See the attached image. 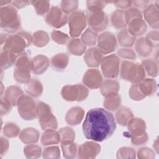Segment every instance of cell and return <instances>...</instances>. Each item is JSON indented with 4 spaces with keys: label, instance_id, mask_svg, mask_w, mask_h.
Returning a JSON list of instances; mask_svg holds the SVG:
<instances>
[{
    "label": "cell",
    "instance_id": "cell-45",
    "mask_svg": "<svg viewBox=\"0 0 159 159\" xmlns=\"http://www.w3.org/2000/svg\"><path fill=\"white\" fill-rule=\"evenodd\" d=\"M50 36L54 42L61 45L66 43L70 40V37L67 34L58 30H53Z\"/></svg>",
    "mask_w": 159,
    "mask_h": 159
},
{
    "label": "cell",
    "instance_id": "cell-6",
    "mask_svg": "<svg viewBox=\"0 0 159 159\" xmlns=\"http://www.w3.org/2000/svg\"><path fill=\"white\" fill-rule=\"evenodd\" d=\"M14 77L16 81L26 84L30 80V71L32 70V61L28 55L24 53L19 55L15 63Z\"/></svg>",
    "mask_w": 159,
    "mask_h": 159
},
{
    "label": "cell",
    "instance_id": "cell-37",
    "mask_svg": "<svg viewBox=\"0 0 159 159\" xmlns=\"http://www.w3.org/2000/svg\"><path fill=\"white\" fill-rule=\"evenodd\" d=\"M33 43L34 45L42 47L45 46L49 42V37L48 34L43 30H38L33 34Z\"/></svg>",
    "mask_w": 159,
    "mask_h": 159
},
{
    "label": "cell",
    "instance_id": "cell-44",
    "mask_svg": "<svg viewBox=\"0 0 159 159\" xmlns=\"http://www.w3.org/2000/svg\"><path fill=\"white\" fill-rule=\"evenodd\" d=\"M138 17L142 18V14L140 11L136 7L129 8L124 12V19L127 25L131 20Z\"/></svg>",
    "mask_w": 159,
    "mask_h": 159
},
{
    "label": "cell",
    "instance_id": "cell-32",
    "mask_svg": "<svg viewBox=\"0 0 159 159\" xmlns=\"http://www.w3.org/2000/svg\"><path fill=\"white\" fill-rule=\"evenodd\" d=\"M50 63L53 68L57 70H63L68 65V56L63 53L57 54L51 58Z\"/></svg>",
    "mask_w": 159,
    "mask_h": 159
},
{
    "label": "cell",
    "instance_id": "cell-28",
    "mask_svg": "<svg viewBox=\"0 0 159 159\" xmlns=\"http://www.w3.org/2000/svg\"><path fill=\"white\" fill-rule=\"evenodd\" d=\"M117 40L119 43L125 47H132L135 41L136 37L132 36L128 31L127 29H122L117 34Z\"/></svg>",
    "mask_w": 159,
    "mask_h": 159
},
{
    "label": "cell",
    "instance_id": "cell-3",
    "mask_svg": "<svg viewBox=\"0 0 159 159\" xmlns=\"http://www.w3.org/2000/svg\"><path fill=\"white\" fill-rule=\"evenodd\" d=\"M1 27L8 33L17 31L21 26L20 18L17 11L12 5H7L1 7Z\"/></svg>",
    "mask_w": 159,
    "mask_h": 159
},
{
    "label": "cell",
    "instance_id": "cell-54",
    "mask_svg": "<svg viewBox=\"0 0 159 159\" xmlns=\"http://www.w3.org/2000/svg\"><path fill=\"white\" fill-rule=\"evenodd\" d=\"M148 140V135L145 132L144 134L137 137H132L131 138V142L134 145H140L145 143Z\"/></svg>",
    "mask_w": 159,
    "mask_h": 159
},
{
    "label": "cell",
    "instance_id": "cell-13",
    "mask_svg": "<svg viewBox=\"0 0 159 159\" xmlns=\"http://www.w3.org/2000/svg\"><path fill=\"white\" fill-rule=\"evenodd\" d=\"M68 16L58 6H52L46 14V22L55 28H60L68 22Z\"/></svg>",
    "mask_w": 159,
    "mask_h": 159
},
{
    "label": "cell",
    "instance_id": "cell-49",
    "mask_svg": "<svg viewBox=\"0 0 159 159\" xmlns=\"http://www.w3.org/2000/svg\"><path fill=\"white\" fill-rule=\"evenodd\" d=\"M60 154V150L57 146L45 148L43 151L44 158H59Z\"/></svg>",
    "mask_w": 159,
    "mask_h": 159
},
{
    "label": "cell",
    "instance_id": "cell-48",
    "mask_svg": "<svg viewBox=\"0 0 159 159\" xmlns=\"http://www.w3.org/2000/svg\"><path fill=\"white\" fill-rule=\"evenodd\" d=\"M117 53L119 57L125 58V59H130V60H135L136 58V55L134 50L127 48H120L117 50Z\"/></svg>",
    "mask_w": 159,
    "mask_h": 159
},
{
    "label": "cell",
    "instance_id": "cell-11",
    "mask_svg": "<svg viewBox=\"0 0 159 159\" xmlns=\"http://www.w3.org/2000/svg\"><path fill=\"white\" fill-rule=\"evenodd\" d=\"M120 59L117 55L111 54L102 58L101 67L103 75L106 78H117L119 73Z\"/></svg>",
    "mask_w": 159,
    "mask_h": 159
},
{
    "label": "cell",
    "instance_id": "cell-56",
    "mask_svg": "<svg viewBox=\"0 0 159 159\" xmlns=\"http://www.w3.org/2000/svg\"><path fill=\"white\" fill-rule=\"evenodd\" d=\"M132 4L136 7V8H145L150 4V1L148 0H139L133 1Z\"/></svg>",
    "mask_w": 159,
    "mask_h": 159
},
{
    "label": "cell",
    "instance_id": "cell-9",
    "mask_svg": "<svg viewBox=\"0 0 159 159\" xmlns=\"http://www.w3.org/2000/svg\"><path fill=\"white\" fill-rule=\"evenodd\" d=\"M88 88L82 84L66 85L63 87L61 94L63 98L68 101H81L88 95Z\"/></svg>",
    "mask_w": 159,
    "mask_h": 159
},
{
    "label": "cell",
    "instance_id": "cell-58",
    "mask_svg": "<svg viewBox=\"0 0 159 159\" xmlns=\"http://www.w3.org/2000/svg\"><path fill=\"white\" fill-rule=\"evenodd\" d=\"M30 3V1H14L12 2V5L16 8L20 9L25 6H27Z\"/></svg>",
    "mask_w": 159,
    "mask_h": 159
},
{
    "label": "cell",
    "instance_id": "cell-27",
    "mask_svg": "<svg viewBox=\"0 0 159 159\" xmlns=\"http://www.w3.org/2000/svg\"><path fill=\"white\" fill-rule=\"evenodd\" d=\"M26 93L33 97L40 96L43 92L42 83L37 79H30V80L24 86Z\"/></svg>",
    "mask_w": 159,
    "mask_h": 159
},
{
    "label": "cell",
    "instance_id": "cell-34",
    "mask_svg": "<svg viewBox=\"0 0 159 159\" xmlns=\"http://www.w3.org/2000/svg\"><path fill=\"white\" fill-rule=\"evenodd\" d=\"M111 20L112 26L117 29L126 28L127 24L124 19V11L122 10L117 9L113 12Z\"/></svg>",
    "mask_w": 159,
    "mask_h": 159
},
{
    "label": "cell",
    "instance_id": "cell-57",
    "mask_svg": "<svg viewBox=\"0 0 159 159\" xmlns=\"http://www.w3.org/2000/svg\"><path fill=\"white\" fill-rule=\"evenodd\" d=\"M142 154H145L147 155V158H153L155 157L154 152L148 148H142L138 151V155H142Z\"/></svg>",
    "mask_w": 159,
    "mask_h": 159
},
{
    "label": "cell",
    "instance_id": "cell-43",
    "mask_svg": "<svg viewBox=\"0 0 159 159\" xmlns=\"http://www.w3.org/2000/svg\"><path fill=\"white\" fill-rule=\"evenodd\" d=\"M41 147L37 145L30 144L24 148V153L27 158H38L41 154Z\"/></svg>",
    "mask_w": 159,
    "mask_h": 159
},
{
    "label": "cell",
    "instance_id": "cell-14",
    "mask_svg": "<svg viewBox=\"0 0 159 159\" xmlns=\"http://www.w3.org/2000/svg\"><path fill=\"white\" fill-rule=\"evenodd\" d=\"M83 83L91 89L99 88L102 83V78L101 72L98 69L88 70L83 78Z\"/></svg>",
    "mask_w": 159,
    "mask_h": 159
},
{
    "label": "cell",
    "instance_id": "cell-26",
    "mask_svg": "<svg viewBox=\"0 0 159 159\" xmlns=\"http://www.w3.org/2000/svg\"><path fill=\"white\" fill-rule=\"evenodd\" d=\"M19 138L24 143L32 144L38 142L39 132L35 129L27 128L21 131Z\"/></svg>",
    "mask_w": 159,
    "mask_h": 159
},
{
    "label": "cell",
    "instance_id": "cell-16",
    "mask_svg": "<svg viewBox=\"0 0 159 159\" xmlns=\"http://www.w3.org/2000/svg\"><path fill=\"white\" fill-rule=\"evenodd\" d=\"M100 145L93 142H87L80 146L78 157L82 158H93L100 152Z\"/></svg>",
    "mask_w": 159,
    "mask_h": 159
},
{
    "label": "cell",
    "instance_id": "cell-51",
    "mask_svg": "<svg viewBox=\"0 0 159 159\" xmlns=\"http://www.w3.org/2000/svg\"><path fill=\"white\" fill-rule=\"evenodd\" d=\"M108 3H112L109 1H87V9H102Z\"/></svg>",
    "mask_w": 159,
    "mask_h": 159
},
{
    "label": "cell",
    "instance_id": "cell-10",
    "mask_svg": "<svg viewBox=\"0 0 159 159\" xmlns=\"http://www.w3.org/2000/svg\"><path fill=\"white\" fill-rule=\"evenodd\" d=\"M68 24L70 36L73 38L78 37L86 26L85 13L81 10L73 12L69 17Z\"/></svg>",
    "mask_w": 159,
    "mask_h": 159
},
{
    "label": "cell",
    "instance_id": "cell-23",
    "mask_svg": "<svg viewBox=\"0 0 159 159\" xmlns=\"http://www.w3.org/2000/svg\"><path fill=\"white\" fill-rule=\"evenodd\" d=\"M153 48V47L150 45L145 37H140L135 42V51L141 57H147L149 56L152 53Z\"/></svg>",
    "mask_w": 159,
    "mask_h": 159
},
{
    "label": "cell",
    "instance_id": "cell-25",
    "mask_svg": "<svg viewBox=\"0 0 159 159\" xmlns=\"http://www.w3.org/2000/svg\"><path fill=\"white\" fill-rule=\"evenodd\" d=\"M60 142L59 132L53 129H48L45 130L41 137V143L43 145L57 144Z\"/></svg>",
    "mask_w": 159,
    "mask_h": 159
},
{
    "label": "cell",
    "instance_id": "cell-60",
    "mask_svg": "<svg viewBox=\"0 0 159 159\" xmlns=\"http://www.w3.org/2000/svg\"><path fill=\"white\" fill-rule=\"evenodd\" d=\"M12 1H3V0H1L0 1V4H1V7H3L4 6H5V5L7 6L8 4L12 3Z\"/></svg>",
    "mask_w": 159,
    "mask_h": 159
},
{
    "label": "cell",
    "instance_id": "cell-2",
    "mask_svg": "<svg viewBox=\"0 0 159 159\" xmlns=\"http://www.w3.org/2000/svg\"><path fill=\"white\" fill-rule=\"evenodd\" d=\"M33 41L30 34L21 31L16 34L8 36L3 46L4 50H7L17 56L24 53V49L29 47Z\"/></svg>",
    "mask_w": 159,
    "mask_h": 159
},
{
    "label": "cell",
    "instance_id": "cell-30",
    "mask_svg": "<svg viewBox=\"0 0 159 159\" xmlns=\"http://www.w3.org/2000/svg\"><path fill=\"white\" fill-rule=\"evenodd\" d=\"M133 117L134 115L131 110L126 107H122L119 109L116 114V119L117 122L122 126L127 125Z\"/></svg>",
    "mask_w": 159,
    "mask_h": 159
},
{
    "label": "cell",
    "instance_id": "cell-46",
    "mask_svg": "<svg viewBox=\"0 0 159 159\" xmlns=\"http://www.w3.org/2000/svg\"><path fill=\"white\" fill-rule=\"evenodd\" d=\"M19 127L14 123H7L6 124L3 129V132L4 135L8 137H14L17 136L19 133Z\"/></svg>",
    "mask_w": 159,
    "mask_h": 159
},
{
    "label": "cell",
    "instance_id": "cell-40",
    "mask_svg": "<svg viewBox=\"0 0 159 159\" xmlns=\"http://www.w3.org/2000/svg\"><path fill=\"white\" fill-rule=\"evenodd\" d=\"M30 3L34 7L38 15L47 14L50 10V2L48 1H32Z\"/></svg>",
    "mask_w": 159,
    "mask_h": 159
},
{
    "label": "cell",
    "instance_id": "cell-12",
    "mask_svg": "<svg viewBox=\"0 0 159 159\" xmlns=\"http://www.w3.org/2000/svg\"><path fill=\"white\" fill-rule=\"evenodd\" d=\"M98 48L102 54H108L113 52L117 48L116 38L113 34L104 32L101 34L97 39Z\"/></svg>",
    "mask_w": 159,
    "mask_h": 159
},
{
    "label": "cell",
    "instance_id": "cell-52",
    "mask_svg": "<svg viewBox=\"0 0 159 159\" xmlns=\"http://www.w3.org/2000/svg\"><path fill=\"white\" fill-rule=\"evenodd\" d=\"M12 104L6 98H2L1 99V114L6 115L9 113L12 107Z\"/></svg>",
    "mask_w": 159,
    "mask_h": 159
},
{
    "label": "cell",
    "instance_id": "cell-4",
    "mask_svg": "<svg viewBox=\"0 0 159 159\" xmlns=\"http://www.w3.org/2000/svg\"><path fill=\"white\" fill-rule=\"evenodd\" d=\"M145 72L142 65L131 61L124 60L121 63L120 76L126 81L138 83L143 80Z\"/></svg>",
    "mask_w": 159,
    "mask_h": 159
},
{
    "label": "cell",
    "instance_id": "cell-38",
    "mask_svg": "<svg viewBox=\"0 0 159 159\" xmlns=\"http://www.w3.org/2000/svg\"><path fill=\"white\" fill-rule=\"evenodd\" d=\"M98 39L97 32H94L90 28L87 29L82 34L81 40L82 42L88 46H93L96 43Z\"/></svg>",
    "mask_w": 159,
    "mask_h": 159
},
{
    "label": "cell",
    "instance_id": "cell-53",
    "mask_svg": "<svg viewBox=\"0 0 159 159\" xmlns=\"http://www.w3.org/2000/svg\"><path fill=\"white\" fill-rule=\"evenodd\" d=\"M117 154H120V155L122 154H125L124 155L123 158H135V150L132 148L124 147L119 150ZM117 156V157H119Z\"/></svg>",
    "mask_w": 159,
    "mask_h": 159
},
{
    "label": "cell",
    "instance_id": "cell-19",
    "mask_svg": "<svg viewBox=\"0 0 159 159\" xmlns=\"http://www.w3.org/2000/svg\"><path fill=\"white\" fill-rule=\"evenodd\" d=\"M129 137H137L145 133L146 125L143 120L140 118H132L128 123Z\"/></svg>",
    "mask_w": 159,
    "mask_h": 159
},
{
    "label": "cell",
    "instance_id": "cell-17",
    "mask_svg": "<svg viewBox=\"0 0 159 159\" xmlns=\"http://www.w3.org/2000/svg\"><path fill=\"white\" fill-rule=\"evenodd\" d=\"M128 31L134 37L143 35L147 30V25L143 18H135L128 24Z\"/></svg>",
    "mask_w": 159,
    "mask_h": 159
},
{
    "label": "cell",
    "instance_id": "cell-24",
    "mask_svg": "<svg viewBox=\"0 0 159 159\" xmlns=\"http://www.w3.org/2000/svg\"><path fill=\"white\" fill-rule=\"evenodd\" d=\"M120 97L117 92H111L105 96L104 106L109 111H114L120 104Z\"/></svg>",
    "mask_w": 159,
    "mask_h": 159
},
{
    "label": "cell",
    "instance_id": "cell-21",
    "mask_svg": "<svg viewBox=\"0 0 159 159\" xmlns=\"http://www.w3.org/2000/svg\"><path fill=\"white\" fill-rule=\"evenodd\" d=\"M84 114V110L80 107H74L71 108L66 113L65 120L71 125H76L83 120Z\"/></svg>",
    "mask_w": 159,
    "mask_h": 159
},
{
    "label": "cell",
    "instance_id": "cell-55",
    "mask_svg": "<svg viewBox=\"0 0 159 159\" xmlns=\"http://www.w3.org/2000/svg\"><path fill=\"white\" fill-rule=\"evenodd\" d=\"M112 3L115 5L116 7L121 9H128L132 6V1H112Z\"/></svg>",
    "mask_w": 159,
    "mask_h": 159
},
{
    "label": "cell",
    "instance_id": "cell-29",
    "mask_svg": "<svg viewBox=\"0 0 159 159\" xmlns=\"http://www.w3.org/2000/svg\"><path fill=\"white\" fill-rule=\"evenodd\" d=\"M17 56L7 50L2 49L1 53V68L2 70L8 68L15 64Z\"/></svg>",
    "mask_w": 159,
    "mask_h": 159
},
{
    "label": "cell",
    "instance_id": "cell-15",
    "mask_svg": "<svg viewBox=\"0 0 159 159\" xmlns=\"http://www.w3.org/2000/svg\"><path fill=\"white\" fill-rule=\"evenodd\" d=\"M143 17L149 24L153 28L158 30L159 25V8L155 4H150L146 7L143 11Z\"/></svg>",
    "mask_w": 159,
    "mask_h": 159
},
{
    "label": "cell",
    "instance_id": "cell-1",
    "mask_svg": "<svg viewBox=\"0 0 159 159\" xmlns=\"http://www.w3.org/2000/svg\"><path fill=\"white\" fill-rule=\"evenodd\" d=\"M116 128L114 117L102 108L90 109L83 124V131L85 137L96 142H102L110 138Z\"/></svg>",
    "mask_w": 159,
    "mask_h": 159
},
{
    "label": "cell",
    "instance_id": "cell-35",
    "mask_svg": "<svg viewBox=\"0 0 159 159\" xmlns=\"http://www.w3.org/2000/svg\"><path fill=\"white\" fill-rule=\"evenodd\" d=\"M119 83L113 80H106L103 81L100 86V91L101 94L105 96L107 94L111 92H118L119 90Z\"/></svg>",
    "mask_w": 159,
    "mask_h": 159
},
{
    "label": "cell",
    "instance_id": "cell-22",
    "mask_svg": "<svg viewBox=\"0 0 159 159\" xmlns=\"http://www.w3.org/2000/svg\"><path fill=\"white\" fill-rule=\"evenodd\" d=\"M137 84L140 93L145 97L152 96L157 89L156 81L152 78L143 79Z\"/></svg>",
    "mask_w": 159,
    "mask_h": 159
},
{
    "label": "cell",
    "instance_id": "cell-41",
    "mask_svg": "<svg viewBox=\"0 0 159 159\" xmlns=\"http://www.w3.org/2000/svg\"><path fill=\"white\" fill-rule=\"evenodd\" d=\"M78 6V1L76 0H64L61 2V9L66 14L76 11Z\"/></svg>",
    "mask_w": 159,
    "mask_h": 159
},
{
    "label": "cell",
    "instance_id": "cell-59",
    "mask_svg": "<svg viewBox=\"0 0 159 159\" xmlns=\"http://www.w3.org/2000/svg\"><path fill=\"white\" fill-rule=\"evenodd\" d=\"M9 147V142L6 139H4V137H1V153L2 154V153L5 151H7Z\"/></svg>",
    "mask_w": 159,
    "mask_h": 159
},
{
    "label": "cell",
    "instance_id": "cell-7",
    "mask_svg": "<svg viewBox=\"0 0 159 159\" xmlns=\"http://www.w3.org/2000/svg\"><path fill=\"white\" fill-rule=\"evenodd\" d=\"M37 116L39 117L41 128L45 130L48 129H56L57 120L51 112L50 107L43 102H39L37 105Z\"/></svg>",
    "mask_w": 159,
    "mask_h": 159
},
{
    "label": "cell",
    "instance_id": "cell-39",
    "mask_svg": "<svg viewBox=\"0 0 159 159\" xmlns=\"http://www.w3.org/2000/svg\"><path fill=\"white\" fill-rule=\"evenodd\" d=\"M142 65L144 68L145 72L151 77H155L158 74L157 63L152 59H146L142 61Z\"/></svg>",
    "mask_w": 159,
    "mask_h": 159
},
{
    "label": "cell",
    "instance_id": "cell-33",
    "mask_svg": "<svg viewBox=\"0 0 159 159\" xmlns=\"http://www.w3.org/2000/svg\"><path fill=\"white\" fill-rule=\"evenodd\" d=\"M24 94L22 90L17 86H9L4 94V98L7 99L14 106L17 104L18 99Z\"/></svg>",
    "mask_w": 159,
    "mask_h": 159
},
{
    "label": "cell",
    "instance_id": "cell-8",
    "mask_svg": "<svg viewBox=\"0 0 159 159\" xmlns=\"http://www.w3.org/2000/svg\"><path fill=\"white\" fill-rule=\"evenodd\" d=\"M19 115L25 120H32L37 116V106L35 101L27 94H22L17 102Z\"/></svg>",
    "mask_w": 159,
    "mask_h": 159
},
{
    "label": "cell",
    "instance_id": "cell-20",
    "mask_svg": "<svg viewBox=\"0 0 159 159\" xmlns=\"http://www.w3.org/2000/svg\"><path fill=\"white\" fill-rule=\"evenodd\" d=\"M33 73L35 75L43 73L49 66L48 58L43 55H38L32 60Z\"/></svg>",
    "mask_w": 159,
    "mask_h": 159
},
{
    "label": "cell",
    "instance_id": "cell-36",
    "mask_svg": "<svg viewBox=\"0 0 159 159\" xmlns=\"http://www.w3.org/2000/svg\"><path fill=\"white\" fill-rule=\"evenodd\" d=\"M61 147L63 150V156L66 158H74L77 154L78 148L76 143L73 141H65L61 142Z\"/></svg>",
    "mask_w": 159,
    "mask_h": 159
},
{
    "label": "cell",
    "instance_id": "cell-47",
    "mask_svg": "<svg viewBox=\"0 0 159 159\" xmlns=\"http://www.w3.org/2000/svg\"><path fill=\"white\" fill-rule=\"evenodd\" d=\"M129 96L131 99L135 101H140L145 97L140 93L137 83L133 84L129 89Z\"/></svg>",
    "mask_w": 159,
    "mask_h": 159
},
{
    "label": "cell",
    "instance_id": "cell-50",
    "mask_svg": "<svg viewBox=\"0 0 159 159\" xmlns=\"http://www.w3.org/2000/svg\"><path fill=\"white\" fill-rule=\"evenodd\" d=\"M158 30H153L150 31L147 35L145 39L148 40V42L150 43V45L153 47V48L158 47Z\"/></svg>",
    "mask_w": 159,
    "mask_h": 159
},
{
    "label": "cell",
    "instance_id": "cell-18",
    "mask_svg": "<svg viewBox=\"0 0 159 159\" xmlns=\"http://www.w3.org/2000/svg\"><path fill=\"white\" fill-rule=\"evenodd\" d=\"M84 59L88 66L98 67L101 63L102 54L97 47H92L86 51Z\"/></svg>",
    "mask_w": 159,
    "mask_h": 159
},
{
    "label": "cell",
    "instance_id": "cell-42",
    "mask_svg": "<svg viewBox=\"0 0 159 159\" xmlns=\"http://www.w3.org/2000/svg\"><path fill=\"white\" fill-rule=\"evenodd\" d=\"M59 134L60 136V142L73 141L75 138V133L71 128L66 127L59 130Z\"/></svg>",
    "mask_w": 159,
    "mask_h": 159
},
{
    "label": "cell",
    "instance_id": "cell-5",
    "mask_svg": "<svg viewBox=\"0 0 159 159\" xmlns=\"http://www.w3.org/2000/svg\"><path fill=\"white\" fill-rule=\"evenodd\" d=\"M85 14L89 28L94 32H101L107 28L109 19L102 9H87Z\"/></svg>",
    "mask_w": 159,
    "mask_h": 159
},
{
    "label": "cell",
    "instance_id": "cell-31",
    "mask_svg": "<svg viewBox=\"0 0 159 159\" xmlns=\"http://www.w3.org/2000/svg\"><path fill=\"white\" fill-rule=\"evenodd\" d=\"M86 49V45L82 42L81 39H73L68 43V50L70 53L75 55H81L83 54Z\"/></svg>",
    "mask_w": 159,
    "mask_h": 159
}]
</instances>
